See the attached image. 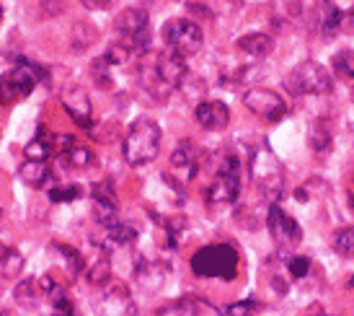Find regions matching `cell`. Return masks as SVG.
<instances>
[{
	"mask_svg": "<svg viewBox=\"0 0 354 316\" xmlns=\"http://www.w3.org/2000/svg\"><path fill=\"white\" fill-rule=\"evenodd\" d=\"M318 19H321V34L324 40H334L339 29H342V21L344 13L336 6L334 0H318Z\"/></svg>",
	"mask_w": 354,
	"mask_h": 316,
	"instance_id": "d6986e66",
	"label": "cell"
},
{
	"mask_svg": "<svg viewBox=\"0 0 354 316\" xmlns=\"http://www.w3.org/2000/svg\"><path fill=\"white\" fill-rule=\"evenodd\" d=\"M55 247L59 249V254H62V257H65V262L70 265V272H73V275H80V272L86 270V257L80 254L78 249L68 247V244H55Z\"/></svg>",
	"mask_w": 354,
	"mask_h": 316,
	"instance_id": "d6a6232c",
	"label": "cell"
},
{
	"mask_svg": "<svg viewBox=\"0 0 354 316\" xmlns=\"http://www.w3.org/2000/svg\"><path fill=\"white\" fill-rule=\"evenodd\" d=\"M243 104L248 107V112H254L256 117H261L269 125H277L279 119L287 117V104L285 99L269 89H248L243 94Z\"/></svg>",
	"mask_w": 354,
	"mask_h": 316,
	"instance_id": "30bf717a",
	"label": "cell"
},
{
	"mask_svg": "<svg viewBox=\"0 0 354 316\" xmlns=\"http://www.w3.org/2000/svg\"><path fill=\"white\" fill-rule=\"evenodd\" d=\"M158 314H184V316H199V314H220V308L212 304H205L199 296H181L174 304L158 308Z\"/></svg>",
	"mask_w": 354,
	"mask_h": 316,
	"instance_id": "9a60e30c",
	"label": "cell"
},
{
	"mask_svg": "<svg viewBox=\"0 0 354 316\" xmlns=\"http://www.w3.org/2000/svg\"><path fill=\"white\" fill-rule=\"evenodd\" d=\"M248 171H251V177L259 187L264 189V195L269 200H274L282 195V166H279V161L272 156V150L261 146V148L251 150V156H248Z\"/></svg>",
	"mask_w": 354,
	"mask_h": 316,
	"instance_id": "ba28073f",
	"label": "cell"
},
{
	"mask_svg": "<svg viewBox=\"0 0 354 316\" xmlns=\"http://www.w3.org/2000/svg\"><path fill=\"white\" fill-rule=\"evenodd\" d=\"M334 249L342 257H354V226L342 228L334 234Z\"/></svg>",
	"mask_w": 354,
	"mask_h": 316,
	"instance_id": "1f68e13d",
	"label": "cell"
},
{
	"mask_svg": "<svg viewBox=\"0 0 354 316\" xmlns=\"http://www.w3.org/2000/svg\"><path fill=\"white\" fill-rule=\"evenodd\" d=\"M24 257H21L16 249L3 247L0 249V275L3 277H19L24 272Z\"/></svg>",
	"mask_w": 354,
	"mask_h": 316,
	"instance_id": "cb8c5ba5",
	"label": "cell"
},
{
	"mask_svg": "<svg viewBox=\"0 0 354 316\" xmlns=\"http://www.w3.org/2000/svg\"><path fill=\"white\" fill-rule=\"evenodd\" d=\"M86 3V8L91 10H101V8H106V6H111V0H83Z\"/></svg>",
	"mask_w": 354,
	"mask_h": 316,
	"instance_id": "ab89813d",
	"label": "cell"
},
{
	"mask_svg": "<svg viewBox=\"0 0 354 316\" xmlns=\"http://www.w3.org/2000/svg\"><path fill=\"white\" fill-rule=\"evenodd\" d=\"M111 62H109L106 58H99L93 60V65H91V76H93V80H96V86L104 91H111V86H114V80H111Z\"/></svg>",
	"mask_w": 354,
	"mask_h": 316,
	"instance_id": "484cf974",
	"label": "cell"
},
{
	"mask_svg": "<svg viewBox=\"0 0 354 316\" xmlns=\"http://www.w3.org/2000/svg\"><path fill=\"white\" fill-rule=\"evenodd\" d=\"M266 226H269V234H272V238H274V244L282 249V252H292L295 247H300L303 231H300L295 218L287 216L277 202H272V208H269Z\"/></svg>",
	"mask_w": 354,
	"mask_h": 316,
	"instance_id": "9c48e42d",
	"label": "cell"
},
{
	"mask_svg": "<svg viewBox=\"0 0 354 316\" xmlns=\"http://www.w3.org/2000/svg\"><path fill=\"white\" fill-rule=\"evenodd\" d=\"M194 117L205 130H225L230 125V109L223 101H202L194 109Z\"/></svg>",
	"mask_w": 354,
	"mask_h": 316,
	"instance_id": "5bb4252c",
	"label": "cell"
},
{
	"mask_svg": "<svg viewBox=\"0 0 354 316\" xmlns=\"http://www.w3.org/2000/svg\"><path fill=\"white\" fill-rule=\"evenodd\" d=\"M86 277H88L91 286H106L109 280H111V262H109V257H101L99 262L86 272Z\"/></svg>",
	"mask_w": 354,
	"mask_h": 316,
	"instance_id": "4dcf8cb0",
	"label": "cell"
},
{
	"mask_svg": "<svg viewBox=\"0 0 354 316\" xmlns=\"http://www.w3.org/2000/svg\"><path fill=\"white\" fill-rule=\"evenodd\" d=\"M19 177L24 184H29L34 189H41L50 184L52 179V168L47 161H34V158H26L19 168Z\"/></svg>",
	"mask_w": 354,
	"mask_h": 316,
	"instance_id": "e0dca14e",
	"label": "cell"
},
{
	"mask_svg": "<svg viewBox=\"0 0 354 316\" xmlns=\"http://www.w3.org/2000/svg\"><path fill=\"white\" fill-rule=\"evenodd\" d=\"M62 107L70 114V119L78 125V128L88 130L93 125V107H91V99L86 96L83 89H68L62 91Z\"/></svg>",
	"mask_w": 354,
	"mask_h": 316,
	"instance_id": "8fae6325",
	"label": "cell"
},
{
	"mask_svg": "<svg viewBox=\"0 0 354 316\" xmlns=\"http://www.w3.org/2000/svg\"><path fill=\"white\" fill-rule=\"evenodd\" d=\"M287 267H290V277H292V280H303V277H308V272H310V259L292 257L287 262Z\"/></svg>",
	"mask_w": 354,
	"mask_h": 316,
	"instance_id": "e575fe53",
	"label": "cell"
},
{
	"mask_svg": "<svg viewBox=\"0 0 354 316\" xmlns=\"http://www.w3.org/2000/svg\"><path fill=\"white\" fill-rule=\"evenodd\" d=\"M3 16H6V10H3V6H0V24H3Z\"/></svg>",
	"mask_w": 354,
	"mask_h": 316,
	"instance_id": "60d3db41",
	"label": "cell"
},
{
	"mask_svg": "<svg viewBox=\"0 0 354 316\" xmlns=\"http://www.w3.org/2000/svg\"><path fill=\"white\" fill-rule=\"evenodd\" d=\"M93 218H96V220H99L104 228L119 223L117 202H111V200H96V198H93Z\"/></svg>",
	"mask_w": 354,
	"mask_h": 316,
	"instance_id": "d4e9b609",
	"label": "cell"
},
{
	"mask_svg": "<svg viewBox=\"0 0 354 316\" xmlns=\"http://www.w3.org/2000/svg\"><path fill=\"white\" fill-rule=\"evenodd\" d=\"M153 68H156V73L166 80L171 89H178L184 83V78H187V62H184V58H178L174 50L153 55Z\"/></svg>",
	"mask_w": 354,
	"mask_h": 316,
	"instance_id": "7c38bea8",
	"label": "cell"
},
{
	"mask_svg": "<svg viewBox=\"0 0 354 316\" xmlns=\"http://www.w3.org/2000/svg\"><path fill=\"white\" fill-rule=\"evenodd\" d=\"M114 29L122 37L124 44H129L135 55H148L150 52V16L142 8H127L122 10L117 19H114Z\"/></svg>",
	"mask_w": 354,
	"mask_h": 316,
	"instance_id": "5b68a950",
	"label": "cell"
},
{
	"mask_svg": "<svg viewBox=\"0 0 354 316\" xmlns=\"http://www.w3.org/2000/svg\"><path fill=\"white\" fill-rule=\"evenodd\" d=\"M80 195H83V189H80L78 184H59V187L50 189L52 202H73V200H78Z\"/></svg>",
	"mask_w": 354,
	"mask_h": 316,
	"instance_id": "836d02e7",
	"label": "cell"
},
{
	"mask_svg": "<svg viewBox=\"0 0 354 316\" xmlns=\"http://www.w3.org/2000/svg\"><path fill=\"white\" fill-rule=\"evenodd\" d=\"M308 140H310V148L318 153V156H326L331 150V143H334V128H331V119L328 117H318L310 122L308 128Z\"/></svg>",
	"mask_w": 354,
	"mask_h": 316,
	"instance_id": "2e32d148",
	"label": "cell"
},
{
	"mask_svg": "<svg viewBox=\"0 0 354 316\" xmlns=\"http://www.w3.org/2000/svg\"><path fill=\"white\" fill-rule=\"evenodd\" d=\"M62 161H65V166L70 168H88L93 164V153L91 148H80V146H73L68 153H62Z\"/></svg>",
	"mask_w": 354,
	"mask_h": 316,
	"instance_id": "83f0119b",
	"label": "cell"
},
{
	"mask_svg": "<svg viewBox=\"0 0 354 316\" xmlns=\"http://www.w3.org/2000/svg\"><path fill=\"white\" fill-rule=\"evenodd\" d=\"M13 296H16V304L24 308H34L37 306V286H34V280H21L19 286H16V290H13Z\"/></svg>",
	"mask_w": 354,
	"mask_h": 316,
	"instance_id": "f1b7e54d",
	"label": "cell"
},
{
	"mask_svg": "<svg viewBox=\"0 0 354 316\" xmlns=\"http://www.w3.org/2000/svg\"><path fill=\"white\" fill-rule=\"evenodd\" d=\"M91 198L96 200H111V202H117V195H114V184L111 182H99V184H93L91 187Z\"/></svg>",
	"mask_w": 354,
	"mask_h": 316,
	"instance_id": "d590c367",
	"label": "cell"
},
{
	"mask_svg": "<svg viewBox=\"0 0 354 316\" xmlns=\"http://www.w3.org/2000/svg\"><path fill=\"white\" fill-rule=\"evenodd\" d=\"M124 161L129 166H145L160 150V128L150 117H138L124 135Z\"/></svg>",
	"mask_w": 354,
	"mask_h": 316,
	"instance_id": "7a4b0ae2",
	"label": "cell"
},
{
	"mask_svg": "<svg viewBox=\"0 0 354 316\" xmlns=\"http://www.w3.org/2000/svg\"><path fill=\"white\" fill-rule=\"evenodd\" d=\"M192 272L197 277H217V280H236L238 267H241V254L233 244H209L194 252L189 262Z\"/></svg>",
	"mask_w": 354,
	"mask_h": 316,
	"instance_id": "6da1fadb",
	"label": "cell"
},
{
	"mask_svg": "<svg viewBox=\"0 0 354 316\" xmlns=\"http://www.w3.org/2000/svg\"><path fill=\"white\" fill-rule=\"evenodd\" d=\"M39 286H41V290H44V296H47V301H50L52 308H55L57 314H75V306L70 304L68 290H65L62 286H57V283H55V280H52L50 275L41 277Z\"/></svg>",
	"mask_w": 354,
	"mask_h": 316,
	"instance_id": "44dd1931",
	"label": "cell"
},
{
	"mask_svg": "<svg viewBox=\"0 0 354 316\" xmlns=\"http://www.w3.org/2000/svg\"><path fill=\"white\" fill-rule=\"evenodd\" d=\"M52 146H55V153H57V156H62V153H68V150L75 146V140L70 138V135H55Z\"/></svg>",
	"mask_w": 354,
	"mask_h": 316,
	"instance_id": "74e56055",
	"label": "cell"
},
{
	"mask_svg": "<svg viewBox=\"0 0 354 316\" xmlns=\"http://www.w3.org/2000/svg\"><path fill=\"white\" fill-rule=\"evenodd\" d=\"M44 78H47V73L39 65H31L26 58H21L19 65L0 78V107H10L16 101L26 99L34 91V86Z\"/></svg>",
	"mask_w": 354,
	"mask_h": 316,
	"instance_id": "3957f363",
	"label": "cell"
},
{
	"mask_svg": "<svg viewBox=\"0 0 354 316\" xmlns=\"http://www.w3.org/2000/svg\"><path fill=\"white\" fill-rule=\"evenodd\" d=\"M238 192H241V166H238V158L227 153L223 158V166L217 168L215 179L205 189V200L209 208H225L236 202Z\"/></svg>",
	"mask_w": 354,
	"mask_h": 316,
	"instance_id": "277c9868",
	"label": "cell"
},
{
	"mask_svg": "<svg viewBox=\"0 0 354 316\" xmlns=\"http://www.w3.org/2000/svg\"><path fill=\"white\" fill-rule=\"evenodd\" d=\"M106 244H114V247H129V244H135L138 241V231L127 223H114V226H106Z\"/></svg>",
	"mask_w": 354,
	"mask_h": 316,
	"instance_id": "603a6c76",
	"label": "cell"
},
{
	"mask_svg": "<svg viewBox=\"0 0 354 316\" xmlns=\"http://www.w3.org/2000/svg\"><path fill=\"white\" fill-rule=\"evenodd\" d=\"M52 140H55V135H52L50 130L39 128L37 130V135H34V140L26 143L24 156L34 158V161H50V156H55V146H52Z\"/></svg>",
	"mask_w": 354,
	"mask_h": 316,
	"instance_id": "7402d4cb",
	"label": "cell"
},
{
	"mask_svg": "<svg viewBox=\"0 0 354 316\" xmlns=\"http://www.w3.org/2000/svg\"><path fill=\"white\" fill-rule=\"evenodd\" d=\"M163 40H166L168 50H174L178 58H194L202 44H205V34L199 29L197 21L192 19H171L163 24Z\"/></svg>",
	"mask_w": 354,
	"mask_h": 316,
	"instance_id": "52a82bcc",
	"label": "cell"
},
{
	"mask_svg": "<svg viewBox=\"0 0 354 316\" xmlns=\"http://www.w3.org/2000/svg\"><path fill=\"white\" fill-rule=\"evenodd\" d=\"M202 150H199L197 143H192V140H181L174 153H171V166L178 168V171H184V177H197L199 171V164H202Z\"/></svg>",
	"mask_w": 354,
	"mask_h": 316,
	"instance_id": "4fadbf2b",
	"label": "cell"
},
{
	"mask_svg": "<svg viewBox=\"0 0 354 316\" xmlns=\"http://www.w3.org/2000/svg\"><path fill=\"white\" fill-rule=\"evenodd\" d=\"M236 47L243 52V55H248V58L261 60V58H266V55H272V50H274V40H272L269 34L254 31V34H246V37H241Z\"/></svg>",
	"mask_w": 354,
	"mask_h": 316,
	"instance_id": "ffe728a7",
	"label": "cell"
},
{
	"mask_svg": "<svg viewBox=\"0 0 354 316\" xmlns=\"http://www.w3.org/2000/svg\"><path fill=\"white\" fill-rule=\"evenodd\" d=\"M0 216H3V210H0Z\"/></svg>",
	"mask_w": 354,
	"mask_h": 316,
	"instance_id": "7bdbcfd3",
	"label": "cell"
},
{
	"mask_svg": "<svg viewBox=\"0 0 354 316\" xmlns=\"http://www.w3.org/2000/svg\"><path fill=\"white\" fill-rule=\"evenodd\" d=\"M259 308L261 306L248 298V301H241V304H230V306L225 308V314H254V311H259Z\"/></svg>",
	"mask_w": 354,
	"mask_h": 316,
	"instance_id": "8d00e7d4",
	"label": "cell"
},
{
	"mask_svg": "<svg viewBox=\"0 0 354 316\" xmlns=\"http://www.w3.org/2000/svg\"><path fill=\"white\" fill-rule=\"evenodd\" d=\"M331 68L339 78L354 80V50H342L336 52L334 60H331Z\"/></svg>",
	"mask_w": 354,
	"mask_h": 316,
	"instance_id": "4316f807",
	"label": "cell"
},
{
	"mask_svg": "<svg viewBox=\"0 0 354 316\" xmlns=\"http://www.w3.org/2000/svg\"><path fill=\"white\" fill-rule=\"evenodd\" d=\"M140 89L148 94L153 101H166L168 96H171V86H168L166 80L160 78L156 73V68H153V62L150 65H142L140 68Z\"/></svg>",
	"mask_w": 354,
	"mask_h": 316,
	"instance_id": "ac0fdd59",
	"label": "cell"
},
{
	"mask_svg": "<svg viewBox=\"0 0 354 316\" xmlns=\"http://www.w3.org/2000/svg\"><path fill=\"white\" fill-rule=\"evenodd\" d=\"M349 208L354 210V195H352V198H349Z\"/></svg>",
	"mask_w": 354,
	"mask_h": 316,
	"instance_id": "b9f144b4",
	"label": "cell"
},
{
	"mask_svg": "<svg viewBox=\"0 0 354 316\" xmlns=\"http://www.w3.org/2000/svg\"><path fill=\"white\" fill-rule=\"evenodd\" d=\"M96 40H99V31L93 29L91 24H75V29H73L75 50H88L91 44H96Z\"/></svg>",
	"mask_w": 354,
	"mask_h": 316,
	"instance_id": "f546056e",
	"label": "cell"
},
{
	"mask_svg": "<svg viewBox=\"0 0 354 316\" xmlns=\"http://www.w3.org/2000/svg\"><path fill=\"white\" fill-rule=\"evenodd\" d=\"M285 89L290 94H295V96H303V94H331L334 91V78L321 62L308 60L303 65H297L290 76H285Z\"/></svg>",
	"mask_w": 354,
	"mask_h": 316,
	"instance_id": "8992f818",
	"label": "cell"
},
{
	"mask_svg": "<svg viewBox=\"0 0 354 316\" xmlns=\"http://www.w3.org/2000/svg\"><path fill=\"white\" fill-rule=\"evenodd\" d=\"M189 10H192L194 16H202V19H212V13H209V10H205V6H202V3H192V6H189Z\"/></svg>",
	"mask_w": 354,
	"mask_h": 316,
	"instance_id": "f35d334b",
	"label": "cell"
}]
</instances>
